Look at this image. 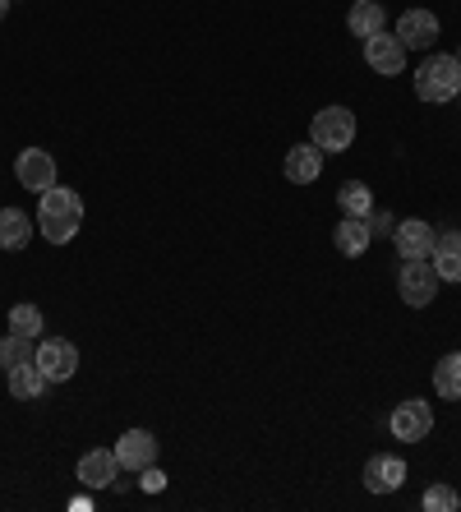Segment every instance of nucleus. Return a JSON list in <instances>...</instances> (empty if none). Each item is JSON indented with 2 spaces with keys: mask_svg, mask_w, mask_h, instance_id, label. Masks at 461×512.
Segmentation results:
<instances>
[{
  "mask_svg": "<svg viewBox=\"0 0 461 512\" xmlns=\"http://www.w3.org/2000/svg\"><path fill=\"white\" fill-rule=\"evenodd\" d=\"M83 227V194L51 185L37 194V231L47 236V245H70Z\"/></svg>",
  "mask_w": 461,
  "mask_h": 512,
  "instance_id": "nucleus-1",
  "label": "nucleus"
},
{
  "mask_svg": "<svg viewBox=\"0 0 461 512\" xmlns=\"http://www.w3.org/2000/svg\"><path fill=\"white\" fill-rule=\"evenodd\" d=\"M457 84H461V60L452 51H434L415 65V97L429 102V107H443L457 97Z\"/></svg>",
  "mask_w": 461,
  "mask_h": 512,
  "instance_id": "nucleus-2",
  "label": "nucleus"
},
{
  "mask_svg": "<svg viewBox=\"0 0 461 512\" xmlns=\"http://www.w3.org/2000/svg\"><path fill=\"white\" fill-rule=\"evenodd\" d=\"M309 143H319L323 153H346L355 143V111L346 107H323L314 111V125H309Z\"/></svg>",
  "mask_w": 461,
  "mask_h": 512,
  "instance_id": "nucleus-3",
  "label": "nucleus"
},
{
  "mask_svg": "<svg viewBox=\"0 0 461 512\" xmlns=\"http://www.w3.org/2000/svg\"><path fill=\"white\" fill-rule=\"evenodd\" d=\"M397 291L411 310H425L438 296V273L429 259H402V273H397Z\"/></svg>",
  "mask_w": 461,
  "mask_h": 512,
  "instance_id": "nucleus-4",
  "label": "nucleus"
},
{
  "mask_svg": "<svg viewBox=\"0 0 461 512\" xmlns=\"http://www.w3.org/2000/svg\"><path fill=\"white\" fill-rule=\"evenodd\" d=\"M388 429H392V439H397V443H425L429 434H434V406L420 402V397H411V402H402V406H392Z\"/></svg>",
  "mask_w": 461,
  "mask_h": 512,
  "instance_id": "nucleus-5",
  "label": "nucleus"
},
{
  "mask_svg": "<svg viewBox=\"0 0 461 512\" xmlns=\"http://www.w3.org/2000/svg\"><path fill=\"white\" fill-rule=\"evenodd\" d=\"M33 360H37V370L47 374V383H65L79 370V346H74L70 337H42Z\"/></svg>",
  "mask_w": 461,
  "mask_h": 512,
  "instance_id": "nucleus-6",
  "label": "nucleus"
},
{
  "mask_svg": "<svg viewBox=\"0 0 461 512\" xmlns=\"http://www.w3.org/2000/svg\"><path fill=\"white\" fill-rule=\"evenodd\" d=\"M14 180L33 194L51 190V185H56V157H51L47 148H24V153L14 157Z\"/></svg>",
  "mask_w": 461,
  "mask_h": 512,
  "instance_id": "nucleus-7",
  "label": "nucleus"
},
{
  "mask_svg": "<svg viewBox=\"0 0 461 512\" xmlns=\"http://www.w3.org/2000/svg\"><path fill=\"white\" fill-rule=\"evenodd\" d=\"M365 60H369V70L383 74V79H392V74H402L406 70V47H402V37L397 33H374L365 37Z\"/></svg>",
  "mask_w": 461,
  "mask_h": 512,
  "instance_id": "nucleus-8",
  "label": "nucleus"
},
{
  "mask_svg": "<svg viewBox=\"0 0 461 512\" xmlns=\"http://www.w3.org/2000/svg\"><path fill=\"white\" fill-rule=\"evenodd\" d=\"M157 434H148V429H125L116 439V462H120V471H143V466H153L157 462Z\"/></svg>",
  "mask_w": 461,
  "mask_h": 512,
  "instance_id": "nucleus-9",
  "label": "nucleus"
},
{
  "mask_svg": "<svg viewBox=\"0 0 461 512\" xmlns=\"http://www.w3.org/2000/svg\"><path fill=\"white\" fill-rule=\"evenodd\" d=\"M74 476L83 480V489H116L120 485V462H116L111 448H93V453L79 457Z\"/></svg>",
  "mask_w": 461,
  "mask_h": 512,
  "instance_id": "nucleus-10",
  "label": "nucleus"
},
{
  "mask_svg": "<svg viewBox=\"0 0 461 512\" xmlns=\"http://www.w3.org/2000/svg\"><path fill=\"white\" fill-rule=\"evenodd\" d=\"M434 236H438V231L429 227V222H420V217H406V222H397V231H392L397 259H429V250H434Z\"/></svg>",
  "mask_w": 461,
  "mask_h": 512,
  "instance_id": "nucleus-11",
  "label": "nucleus"
},
{
  "mask_svg": "<svg viewBox=\"0 0 461 512\" xmlns=\"http://www.w3.org/2000/svg\"><path fill=\"white\" fill-rule=\"evenodd\" d=\"M406 485V462L392 453H379L365 462V489L369 494H397Z\"/></svg>",
  "mask_w": 461,
  "mask_h": 512,
  "instance_id": "nucleus-12",
  "label": "nucleus"
},
{
  "mask_svg": "<svg viewBox=\"0 0 461 512\" xmlns=\"http://www.w3.org/2000/svg\"><path fill=\"white\" fill-rule=\"evenodd\" d=\"M397 37H402L406 51H429L438 42V14L434 10H406L402 19H397Z\"/></svg>",
  "mask_w": 461,
  "mask_h": 512,
  "instance_id": "nucleus-13",
  "label": "nucleus"
},
{
  "mask_svg": "<svg viewBox=\"0 0 461 512\" xmlns=\"http://www.w3.org/2000/svg\"><path fill=\"white\" fill-rule=\"evenodd\" d=\"M282 171L291 185H314V180L323 176V148L319 143H296V148H286Z\"/></svg>",
  "mask_w": 461,
  "mask_h": 512,
  "instance_id": "nucleus-14",
  "label": "nucleus"
},
{
  "mask_svg": "<svg viewBox=\"0 0 461 512\" xmlns=\"http://www.w3.org/2000/svg\"><path fill=\"white\" fill-rule=\"evenodd\" d=\"M429 263H434L438 282H461V231L448 227L434 236V250H429Z\"/></svg>",
  "mask_w": 461,
  "mask_h": 512,
  "instance_id": "nucleus-15",
  "label": "nucleus"
},
{
  "mask_svg": "<svg viewBox=\"0 0 461 512\" xmlns=\"http://www.w3.org/2000/svg\"><path fill=\"white\" fill-rule=\"evenodd\" d=\"M332 245L342 250V259H360V254L374 245V227H369V217H342V222L332 227Z\"/></svg>",
  "mask_w": 461,
  "mask_h": 512,
  "instance_id": "nucleus-16",
  "label": "nucleus"
},
{
  "mask_svg": "<svg viewBox=\"0 0 461 512\" xmlns=\"http://www.w3.org/2000/svg\"><path fill=\"white\" fill-rule=\"evenodd\" d=\"M37 231V217L24 208H0V250H28V240Z\"/></svg>",
  "mask_w": 461,
  "mask_h": 512,
  "instance_id": "nucleus-17",
  "label": "nucleus"
},
{
  "mask_svg": "<svg viewBox=\"0 0 461 512\" xmlns=\"http://www.w3.org/2000/svg\"><path fill=\"white\" fill-rule=\"evenodd\" d=\"M346 28H351V37H374L388 28V10H383V0H355L351 14H346Z\"/></svg>",
  "mask_w": 461,
  "mask_h": 512,
  "instance_id": "nucleus-18",
  "label": "nucleus"
},
{
  "mask_svg": "<svg viewBox=\"0 0 461 512\" xmlns=\"http://www.w3.org/2000/svg\"><path fill=\"white\" fill-rule=\"evenodd\" d=\"M5 379H10V397H19V402H37L47 393V374L37 370V360H24V365L5 370Z\"/></svg>",
  "mask_w": 461,
  "mask_h": 512,
  "instance_id": "nucleus-19",
  "label": "nucleus"
},
{
  "mask_svg": "<svg viewBox=\"0 0 461 512\" xmlns=\"http://www.w3.org/2000/svg\"><path fill=\"white\" fill-rule=\"evenodd\" d=\"M434 393L443 402H461V351H448L434 365Z\"/></svg>",
  "mask_w": 461,
  "mask_h": 512,
  "instance_id": "nucleus-20",
  "label": "nucleus"
},
{
  "mask_svg": "<svg viewBox=\"0 0 461 512\" xmlns=\"http://www.w3.org/2000/svg\"><path fill=\"white\" fill-rule=\"evenodd\" d=\"M337 208H342V217H369L374 213V190L365 180H346L337 190Z\"/></svg>",
  "mask_w": 461,
  "mask_h": 512,
  "instance_id": "nucleus-21",
  "label": "nucleus"
},
{
  "mask_svg": "<svg viewBox=\"0 0 461 512\" xmlns=\"http://www.w3.org/2000/svg\"><path fill=\"white\" fill-rule=\"evenodd\" d=\"M37 356V342L24 333H5L0 337V370H14V365H24V360Z\"/></svg>",
  "mask_w": 461,
  "mask_h": 512,
  "instance_id": "nucleus-22",
  "label": "nucleus"
},
{
  "mask_svg": "<svg viewBox=\"0 0 461 512\" xmlns=\"http://www.w3.org/2000/svg\"><path fill=\"white\" fill-rule=\"evenodd\" d=\"M10 333H24L33 337V342H42V333H47V319H42V310L37 305H10Z\"/></svg>",
  "mask_w": 461,
  "mask_h": 512,
  "instance_id": "nucleus-23",
  "label": "nucleus"
},
{
  "mask_svg": "<svg viewBox=\"0 0 461 512\" xmlns=\"http://www.w3.org/2000/svg\"><path fill=\"white\" fill-rule=\"evenodd\" d=\"M420 508H425V512H457L461 508V494L452 485H429L425 499H420Z\"/></svg>",
  "mask_w": 461,
  "mask_h": 512,
  "instance_id": "nucleus-24",
  "label": "nucleus"
},
{
  "mask_svg": "<svg viewBox=\"0 0 461 512\" xmlns=\"http://www.w3.org/2000/svg\"><path fill=\"white\" fill-rule=\"evenodd\" d=\"M369 227H374V236H392V231H397V217L379 208V213H369Z\"/></svg>",
  "mask_w": 461,
  "mask_h": 512,
  "instance_id": "nucleus-25",
  "label": "nucleus"
},
{
  "mask_svg": "<svg viewBox=\"0 0 461 512\" xmlns=\"http://www.w3.org/2000/svg\"><path fill=\"white\" fill-rule=\"evenodd\" d=\"M139 476H143V480H139V485H143V489H148V494H157V489H166V476H162V471H157V462H153V466H143Z\"/></svg>",
  "mask_w": 461,
  "mask_h": 512,
  "instance_id": "nucleus-26",
  "label": "nucleus"
},
{
  "mask_svg": "<svg viewBox=\"0 0 461 512\" xmlns=\"http://www.w3.org/2000/svg\"><path fill=\"white\" fill-rule=\"evenodd\" d=\"M10 5H14V0H0V19H5V14H10Z\"/></svg>",
  "mask_w": 461,
  "mask_h": 512,
  "instance_id": "nucleus-27",
  "label": "nucleus"
},
{
  "mask_svg": "<svg viewBox=\"0 0 461 512\" xmlns=\"http://www.w3.org/2000/svg\"><path fill=\"white\" fill-rule=\"evenodd\" d=\"M457 97H461V84H457Z\"/></svg>",
  "mask_w": 461,
  "mask_h": 512,
  "instance_id": "nucleus-28",
  "label": "nucleus"
},
{
  "mask_svg": "<svg viewBox=\"0 0 461 512\" xmlns=\"http://www.w3.org/2000/svg\"><path fill=\"white\" fill-rule=\"evenodd\" d=\"M457 60H461V47H457Z\"/></svg>",
  "mask_w": 461,
  "mask_h": 512,
  "instance_id": "nucleus-29",
  "label": "nucleus"
}]
</instances>
